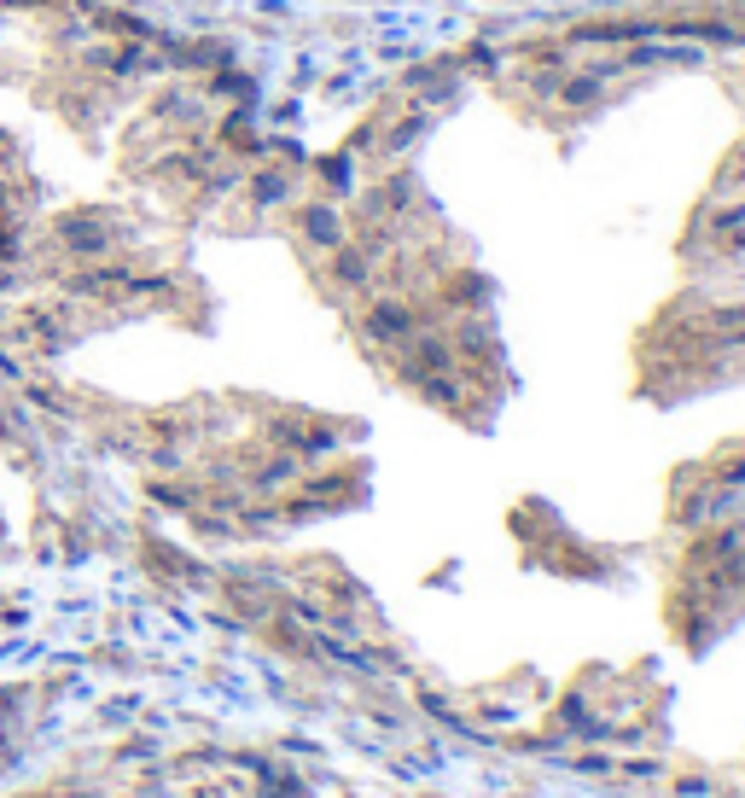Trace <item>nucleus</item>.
<instances>
[{"label":"nucleus","mask_w":745,"mask_h":798,"mask_svg":"<svg viewBox=\"0 0 745 798\" xmlns=\"http://www.w3.org/2000/svg\"><path fill=\"white\" fill-rule=\"evenodd\" d=\"M58 245H65L71 257H106L117 245V228L106 216H58Z\"/></svg>","instance_id":"1"},{"label":"nucleus","mask_w":745,"mask_h":798,"mask_svg":"<svg viewBox=\"0 0 745 798\" xmlns=\"http://www.w3.org/2000/svg\"><path fill=\"white\" fill-rule=\"evenodd\" d=\"M7 7H53V0H7Z\"/></svg>","instance_id":"2"}]
</instances>
